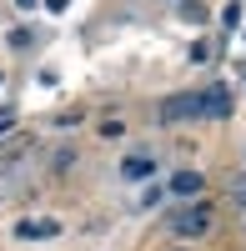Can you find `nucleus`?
<instances>
[{
  "mask_svg": "<svg viewBox=\"0 0 246 251\" xmlns=\"http://www.w3.org/2000/svg\"><path fill=\"white\" fill-rule=\"evenodd\" d=\"M211 221H216V206H211V201H191V206H181V211L166 216V231H171L176 241H196V236L211 231Z\"/></svg>",
  "mask_w": 246,
  "mask_h": 251,
  "instance_id": "f257e3e1",
  "label": "nucleus"
},
{
  "mask_svg": "<svg viewBox=\"0 0 246 251\" xmlns=\"http://www.w3.org/2000/svg\"><path fill=\"white\" fill-rule=\"evenodd\" d=\"M236 201H241V206H246V181H241V186H236Z\"/></svg>",
  "mask_w": 246,
  "mask_h": 251,
  "instance_id": "9b49d317",
  "label": "nucleus"
},
{
  "mask_svg": "<svg viewBox=\"0 0 246 251\" xmlns=\"http://www.w3.org/2000/svg\"><path fill=\"white\" fill-rule=\"evenodd\" d=\"M35 151H40L35 136H10V141H0V181H15V176L35 161Z\"/></svg>",
  "mask_w": 246,
  "mask_h": 251,
  "instance_id": "f03ea898",
  "label": "nucleus"
},
{
  "mask_svg": "<svg viewBox=\"0 0 246 251\" xmlns=\"http://www.w3.org/2000/svg\"><path fill=\"white\" fill-rule=\"evenodd\" d=\"M15 236L20 241H55L60 236V221L55 216H25V221H15Z\"/></svg>",
  "mask_w": 246,
  "mask_h": 251,
  "instance_id": "20e7f679",
  "label": "nucleus"
},
{
  "mask_svg": "<svg viewBox=\"0 0 246 251\" xmlns=\"http://www.w3.org/2000/svg\"><path fill=\"white\" fill-rule=\"evenodd\" d=\"M191 116H201V91H181V96H166L161 100V121H191Z\"/></svg>",
  "mask_w": 246,
  "mask_h": 251,
  "instance_id": "7ed1b4c3",
  "label": "nucleus"
},
{
  "mask_svg": "<svg viewBox=\"0 0 246 251\" xmlns=\"http://www.w3.org/2000/svg\"><path fill=\"white\" fill-rule=\"evenodd\" d=\"M201 116L226 121V116H231V91H226V86H206V91H201Z\"/></svg>",
  "mask_w": 246,
  "mask_h": 251,
  "instance_id": "423d86ee",
  "label": "nucleus"
},
{
  "mask_svg": "<svg viewBox=\"0 0 246 251\" xmlns=\"http://www.w3.org/2000/svg\"><path fill=\"white\" fill-rule=\"evenodd\" d=\"M46 5H50V10H66V5H71V0H46Z\"/></svg>",
  "mask_w": 246,
  "mask_h": 251,
  "instance_id": "9d476101",
  "label": "nucleus"
},
{
  "mask_svg": "<svg viewBox=\"0 0 246 251\" xmlns=\"http://www.w3.org/2000/svg\"><path fill=\"white\" fill-rule=\"evenodd\" d=\"M15 5H20V10H30V5H35V0H15Z\"/></svg>",
  "mask_w": 246,
  "mask_h": 251,
  "instance_id": "f8f14e48",
  "label": "nucleus"
},
{
  "mask_svg": "<svg viewBox=\"0 0 246 251\" xmlns=\"http://www.w3.org/2000/svg\"><path fill=\"white\" fill-rule=\"evenodd\" d=\"M221 20H226V25H231V30L241 25V5H236V0H231V5H226V10H221Z\"/></svg>",
  "mask_w": 246,
  "mask_h": 251,
  "instance_id": "6e6552de",
  "label": "nucleus"
},
{
  "mask_svg": "<svg viewBox=\"0 0 246 251\" xmlns=\"http://www.w3.org/2000/svg\"><path fill=\"white\" fill-rule=\"evenodd\" d=\"M161 196H166V181H161V186H151V191H146V196H141V206H156Z\"/></svg>",
  "mask_w": 246,
  "mask_h": 251,
  "instance_id": "1a4fd4ad",
  "label": "nucleus"
},
{
  "mask_svg": "<svg viewBox=\"0 0 246 251\" xmlns=\"http://www.w3.org/2000/svg\"><path fill=\"white\" fill-rule=\"evenodd\" d=\"M151 171H156L151 156H126V161H121V181H146Z\"/></svg>",
  "mask_w": 246,
  "mask_h": 251,
  "instance_id": "0eeeda50",
  "label": "nucleus"
},
{
  "mask_svg": "<svg viewBox=\"0 0 246 251\" xmlns=\"http://www.w3.org/2000/svg\"><path fill=\"white\" fill-rule=\"evenodd\" d=\"M201 186H206V176H201V171H171L166 191H171L176 201H201Z\"/></svg>",
  "mask_w": 246,
  "mask_h": 251,
  "instance_id": "39448f33",
  "label": "nucleus"
},
{
  "mask_svg": "<svg viewBox=\"0 0 246 251\" xmlns=\"http://www.w3.org/2000/svg\"><path fill=\"white\" fill-rule=\"evenodd\" d=\"M241 231H246V226H241Z\"/></svg>",
  "mask_w": 246,
  "mask_h": 251,
  "instance_id": "ddd939ff",
  "label": "nucleus"
}]
</instances>
